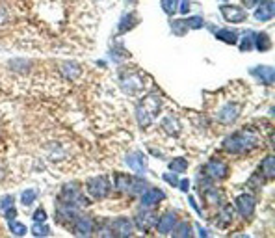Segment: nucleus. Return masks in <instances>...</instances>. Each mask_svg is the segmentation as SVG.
<instances>
[{
    "mask_svg": "<svg viewBox=\"0 0 275 238\" xmlns=\"http://www.w3.org/2000/svg\"><path fill=\"white\" fill-rule=\"evenodd\" d=\"M160 110H162V101H160L158 95L151 93V95L141 99L140 103H138V106H136V115H138L140 127H143V129L149 127L155 121V117L158 115Z\"/></svg>",
    "mask_w": 275,
    "mask_h": 238,
    "instance_id": "obj_1",
    "label": "nucleus"
},
{
    "mask_svg": "<svg viewBox=\"0 0 275 238\" xmlns=\"http://www.w3.org/2000/svg\"><path fill=\"white\" fill-rule=\"evenodd\" d=\"M257 145H259V138L253 132H238V134H232L229 138H225V141H223V149L229 153L251 151Z\"/></svg>",
    "mask_w": 275,
    "mask_h": 238,
    "instance_id": "obj_2",
    "label": "nucleus"
},
{
    "mask_svg": "<svg viewBox=\"0 0 275 238\" xmlns=\"http://www.w3.org/2000/svg\"><path fill=\"white\" fill-rule=\"evenodd\" d=\"M110 188H112V184H110V181L106 177H93L86 183L87 194L91 195L93 199H104V197H108Z\"/></svg>",
    "mask_w": 275,
    "mask_h": 238,
    "instance_id": "obj_3",
    "label": "nucleus"
},
{
    "mask_svg": "<svg viewBox=\"0 0 275 238\" xmlns=\"http://www.w3.org/2000/svg\"><path fill=\"white\" fill-rule=\"evenodd\" d=\"M59 201H64L67 205L73 206H86L87 201L84 199V195L80 194V188L76 184H65L62 188V194H59Z\"/></svg>",
    "mask_w": 275,
    "mask_h": 238,
    "instance_id": "obj_4",
    "label": "nucleus"
},
{
    "mask_svg": "<svg viewBox=\"0 0 275 238\" xmlns=\"http://www.w3.org/2000/svg\"><path fill=\"white\" fill-rule=\"evenodd\" d=\"M157 214L152 211H149V209H143L141 212H138L134 218V225L140 231H149L151 227H155L157 225Z\"/></svg>",
    "mask_w": 275,
    "mask_h": 238,
    "instance_id": "obj_5",
    "label": "nucleus"
},
{
    "mask_svg": "<svg viewBox=\"0 0 275 238\" xmlns=\"http://www.w3.org/2000/svg\"><path fill=\"white\" fill-rule=\"evenodd\" d=\"M205 175L212 181H221V178H225L229 175V168L221 160H210L205 166Z\"/></svg>",
    "mask_w": 275,
    "mask_h": 238,
    "instance_id": "obj_6",
    "label": "nucleus"
},
{
    "mask_svg": "<svg viewBox=\"0 0 275 238\" xmlns=\"http://www.w3.org/2000/svg\"><path fill=\"white\" fill-rule=\"evenodd\" d=\"M255 205H257V201H255L253 195L249 194H242L236 197V211L240 212V216L242 218H251L255 212Z\"/></svg>",
    "mask_w": 275,
    "mask_h": 238,
    "instance_id": "obj_7",
    "label": "nucleus"
},
{
    "mask_svg": "<svg viewBox=\"0 0 275 238\" xmlns=\"http://www.w3.org/2000/svg\"><path fill=\"white\" fill-rule=\"evenodd\" d=\"M240 112H242V104H225L218 114V121L223 125H231L238 119Z\"/></svg>",
    "mask_w": 275,
    "mask_h": 238,
    "instance_id": "obj_8",
    "label": "nucleus"
},
{
    "mask_svg": "<svg viewBox=\"0 0 275 238\" xmlns=\"http://www.w3.org/2000/svg\"><path fill=\"white\" fill-rule=\"evenodd\" d=\"M220 11L227 22H234L236 24V22L246 21V11L240 6H221Z\"/></svg>",
    "mask_w": 275,
    "mask_h": 238,
    "instance_id": "obj_9",
    "label": "nucleus"
},
{
    "mask_svg": "<svg viewBox=\"0 0 275 238\" xmlns=\"http://www.w3.org/2000/svg\"><path fill=\"white\" fill-rule=\"evenodd\" d=\"M73 225V233L76 236H89L93 233V220L89 216H76Z\"/></svg>",
    "mask_w": 275,
    "mask_h": 238,
    "instance_id": "obj_10",
    "label": "nucleus"
},
{
    "mask_svg": "<svg viewBox=\"0 0 275 238\" xmlns=\"http://www.w3.org/2000/svg\"><path fill=\"white\" fill-rule=\"evenodd\" d=\"M157 225L160 234H169L177 225V214L175 212H166V214L160 216V220H157Z\"/></svg>",
    "mask_w": 275,
    "mask_h": 238,
    "instance_id": "obj_11",
    "label": "nucleus"
},
{
    "mask_svg": "<svg viewBox=\"0 0 275 238\" xmlns=\"http://www.w3.org/2000/svg\"><path fill=\"white\" fill-rule=\"evenodd\" d=\"M134 223L130 222L129 218H117L115 222L112 223V233L117 234V236H130L134 233Z\"/></svg>",
    "mask_w": 275,
    "mask_h": 238,
    "instance_id": "obj_12",
    "label": "nucleus"
},
{
    "mask_svg": "<svg viewBox=\"0 0 275 238\" xmlns=\"http://www.w3.org/2000/svg\"><path fill=\"white\" fill-rule=\"evenodd\" d=\"M76 216H78V214H76V206L67 205V203L59 205L58 211H56V218H58V222L64 223V225H67V223H73Z\"/></svg>",
    "mask_w": 275,
    "mask_h": 238,
    "instance_id": "obj_13",
    "label": "nucleus"
},
{
    "mask_svg": "<svg viewBox=\"0 0 275 238\" xmlns=\"http://www.w3.org/2000/svg\"><path fill=\"white\" fill-rule=\"evenodd\" d=\"M127 162H129V166L134 171H138V173H147V158L143 157V153H130L129 157H127Z\"/></svg>",
    "mask_w": 275,
    "mask_h": 238,
    "instance_id": "obj_14",
    "label": "nucleus"
},
{
    "mask_svg": "<svg viewBox=\"0 0 275 238\" xmlns=\"http://www.w3.org/2000/svg\"><path fill=\"white\" fill-rule=\"evenodd\" d=\"M164 199V192L158 188H151L149 192H143V197H141V205L145 209H151V206L158 205L160 201Z\"/></svg>",
    "mask_w": 275,
    "mask_h": 238,
    "instance_id": "obj_15",
    "label": "nucleus"
},
{
    "mask_svg": "<svg viewBox=\"0 0 275 238\" xmlns=\"http://www.w3.org/2000/svg\"><path fill=\"white\" fill-rule=\"evenodd\" d=\"M271 17H273V0H266L262 4L259 6V10L255 11V19L257 21H270Z\"/></svg>",
    "mask_w": 275,
    "mask_h": 238,
    "instance_id": "obj_16",
    "label": "nucleus"
},
{
    "mask_svg": "<svg viewBox=\"0 0 275 238\" xmlns=\"http://www.w3.org/2000/svg\"><path fill=\"white\" fill-rule=\"evenodd\" d=\"M253 75L257 76V78H260L262 80V84H273V69H271L270 65H260V67H257V69H253Z\"/></svg>",
    "mask_w": 275,
    "mask_h": 238,
    "instance_id": "obj_17",
    "label": "nucleus"
},
{
    "mask_svg": "<svg viewBox=\"0 0 275 238\" xmlns=\"http://www.w3.org/2000/svg\"><path fill=\"white\" fill-rule=\"evenodd\" d=\"M121 82H123V87L127 90V92L130 93H136L138 90H141V78L136 75H123L121 76Z\"/></svg>",
    "mask_w": 275,
    "mask_h": 238,
    "instance_id": "obj_18",
    "label": "nucleus"
},
{
    "mask_svg": "<svg viewBox=\"0 0 275 238\" xmlns=\"http://www.w3.org/2000/svg\"><path fill=\"white\" fill-rule=\"evenodd\" d=\"M260 171H262V175H264L266 178H273L275 177V157L273 155H268V157L262 160V164H260Z\"/></svg>",
    "mask_w": 275,
    "mask_h": 238,
    "instance_id": "obj_19",
    "label": "nucleus"
},
{
    "mask_svg": "<svg viewBox=\"0 0 275 238\" xmlns=\"http://www.w3.org/2000/svg\"><path fill=\"white\" fill-rule=\"evenodd\" d=\"M132 184H134V178L132 177H125V175H119L117 181H115V188L121 194H130L132 192Z\"/></svg>",
    "mask_w": 275,
    "mask_h": 238,
    "instance_id": "obj_20",
    "label": "nucleus"
},
{
    "mask_svg": "<svg viewBox=\"0 0 275 238\" xmlns=\"http://www.w3.org/2000/svg\"><path fill=\"white\" fill-rule=\"evenodd\" d=\"M216 38L221 39V41H225L227 45H236L238 41V34L236 30H227V28H221L216 32Z\"/></svg>",
    "mask_w": 275,
    "mask_h": 238,
    "instance_id": "obj_21",
    "label": "nucleus"
},
{
    "mask_svg": "<svg viewBox=\"0 0 275 238\" xmlns=\"http://www.w3.org/2000/svg\"><path fill=\"white\" fill-rule=\"evenodd\" d=\"M162 129L166 130L169 136H178V132H180V123H178L175 117H166L162 121Z\"/></svg>",
    "mask_w": 275,
    "mask_h": 238,
    "instance_id": "obj_22",
    "label": "nucleus"
},
{
    "mask_svg": "<svg viewBox=\"0 0 275 238\" xmlns=\"http://www.w3.org/2000/svg\"><path fill=\"white\" fill-rule=\"evenodd\" d=\"M232 218H234V209L232 206H225L220 211V216H218V223L221 227H225L229 223H232Z\"/></svg>",
    "mask_w": 275,
    "mask_h": 238,
    "instance_id": "obj_23",
    "label": "nucleus"
},
{
    "mask_svg": "<svg viewBox=\"0 0 275 238\" xmlns=\"http://www.w3.org/2000/svg\"><path fill=\"white\" fill-rule=\"evenodd\" d=\"M138 24V17H136V13H129V15L123 17V21H121V24H119V34L127 32V30H130L132 26H136Z\"/></svg>",
    "mask_w": 275,
    "mask_h": 238,
    "instance_id": "obj_24",
    "label": "nucleus"
},
{
    "mask_svg": "<svg viewBox=\"0 0 275 238\" xmlns=\"http://www.w3.org/2000/svg\"><path fill=\"white\" fill-rule=\"evenodd\" d=\"M205 199L208 205L212 206H218L221 203V194L220 192H216V190H205Z\"/></svg>",
    "mask_w": 275,
    "mask_h": 238,
    "instance_id": "obj_25",
    "label": "nucleus"
},
{
    "mask_svg": "<svg viewBox=\"0 0 275 238\" xmlns=\"http://www.w3.org/2000/svg\"><path fill=\"white\" fill-rule=\"evenodd\" d=\"M188 168V162H186V158H173L171 162H169V169L175 171V173H180V171H186Z\"/></svg>",
    "mask_w": 275,
    "mask_h": 238,
    "instance_id": "obj_26",
    "label": "nucleus"
},
{
    "mask_svg": "<svg viewBox=\"0 0 275 238\" xmlns=\"http://www.w3.org/2000/svg\"><path fill=\"white\" fill-rule=\"evenodd\" d=\"M8 222H10V220H8ZM8 225H10V231H11L13 234H15V236H24V234H26V227H24V223L11 220V222L8 223Z\"/></svg>",
    "mask_w": 275,
    "mask_h": 238,
    "instance_id": "obj_27",
    "label": "nucleus"
},
{
    "mask_svg": "<svg viewBox=\"0 0 275 238\" xmlns=\"http://www.w3.org/2000/svg\"><path fill=\"white\" fill-rule=\"evenodd\" d=\"M175 227H177V229H173V231H171L175 236H190V234H192V227H190V223H186V222L177 223Z\"/></svg>",
    "mask_w": 275,
    "mask_h": 238,
    "instance_id": "obj_28",
    "label": "nucleus"
},
{
    "mask_svg": "<svg viewBox=\"0 0 275 238\" xmlns=\"http://www.w3.org/2000/svg\"><path fill=\"white\" fill-rule=\"evenodd\" d=\"M257 49L259 50H268L270 49V45H271V41H270V38H268V34H259L257 36Z\"/></svg>",
    "mask_w": 275,
    "mask_h": 238,
    "instance_id": "obj_29",
    "label": "nucleus"
},
{
    "mask_svg": "<svg viewBox=\"0 0 275 238\" xmlns=\"http://www.w3.org/2000/svg\"><path fill=\"white\" fill-rule=\"evenodd\" d=\"M160 4H162V10L166 11L167 15H175L178 0H160Z\"/></svg>",
    "mask_w": 275,
    "mask_h": 238,
    "instance_id": "obj_30",
    "label": "nucleus"
},
{
    "mask_svg": "<svg viewBox=\"0 0 275 238\" xmlns=\"http://www.w3.org/2000/svg\"><path fill=\"white\" fill-rule=\"evenodd\" d=\"M171 28H173V32L177 34V36H184V34H186V30H188L186 19H180V21H173L171 22Z\"/></svg>",
    "mask_w": 275,
    "mask_h": 238,
    "instance_id": "obj_31",
    "label": "nucleus"
},
{
    "mask_svg": "<svg viewBox=\"0 0 275 238\" xmlns=\"http://www.w3.org/2000/svg\"><path fill=\"white\" fill-rule=\"evenodd\" d=\"M32 233L36 234V236H47V234H50V229L45 225V222H36Z\"/></svg>",
    "mask_w": 275,
    "mask_h": 238,
    "instance_id": "obj_32",
    "label": "nucleus"
},
{
    "mask_svg": "<svg viewBox=\"0 0 275 238\" xmlns=\"http://www.w3.org/2000/svg\"><path fill=\"white\" fill-rule=\"evenodd\" d=\"M64 73L67 76H73V78H75V76L80 75V67L76 64H73V62H69V64H64Z\"/></svg>",
    "mask_w": 275,
    "mask_h": 238,
    "instance_id": "obj_33",
    "label": "nucleus"
},
{
    "mask_svg": "<svg viewBox=\"0 0 275 238\" xmlns=\"http://www.w3.org/2000/svg\"><path fill=\"white\" fill-rule=\"evenodd\" d=\"M36 197H38V194H36V190H26V192H22V195H21L22 205H32Z\"/></svg>",
    "mask_w": 275,
    "mask_h": 238,
    "instance_id": "obj_34",
    "label": "nucleus"
},
{
    "mask_svg": "<svg viewBox=\"0 0 275 238\" xmlns=\"http://www.w3.org/2000/svg\"><path fill=\"white\" fill-rule=\"evenodd\" d=\"M186 24H188V28H192V30H199L201 26H203V17H190V19H186Z\"/></svg>",
    "mask_w": 275,
    "mask_h": 238,
    "instance_id": "obj_35",
    "label": "nucleus"
},
{
    "mask_svg": "<svg viewBox=\"0 0 275 238\" xmlns=\"http://www.w3.org/2000/svg\"><path fill=\"white\" fill-rule=\"evenodd\" d=\"M253 34H251V36H248V38H243V41H242V47H240V49L242 50H251L253 49Z\"/></svg>",
    "mask_w": 275,
    "mask_h": 238,
    "instance_id": "obj_36",
    "label": "nucleus"
},
{
    "mask_svg": "<svg viewBox=\"0 0 275 238\" xmlns=\"http://www.w3.org/2000/svg\"><path fill=\"white\" fill-rule=\"evenodd\" d=\"M45 220H47V212L43 209H38L34 212V222H45Z\"/></svg>",
    "mask_w": 275,
    "mask_h": 238,
    "instance_id": "obj_37",
    "label": "nucleus"
},
{
    "mask_svg": "<svg viewBox=\"0 0 275 238\" xmlns=\"http://www.w3.org/2000/svg\"><path fill=\"white\" fill-rule=\"evenodd\" d=\"M11 205H13V197H11V195H6L4 199L0 201V206H2L4 211H6V209H10Z\"/></svg>",
    "mask_w": 275,
    "mask_h": 238,
    "instance_id": "obj_38",
    "label": "nucleus"
},
{
    "mask_svg": "<svg viewBox=\"0 0 275 238\" xmlns=\"http://www.w3.org/2000/svg\"><path fill=\"white\" fill-rule=\"evenodd\" d=\"M164 178H166L167 183L171 184V186H178V178H177V175H171V173H166L164 175Z\"/></svg>",
    "mask_w": 275,
    "mask_h": 238,
    "instance_id": "obj_39",
    "label": "nucleus"
},
{
    "mask_svg": "<svg viewBox=\"0 0 275 238\" xmlns=\"http://www.w3.org/2000/svg\"><path fill=\"white\" fill-rule=\"evenodd\" d=\"M6 21H8V11H6L4 6H0V24Z\"/></svg>",
    "mask_w": 275,
    "mask_h": 238,
    "instance_id": "obj_40",
    "label": "nucleus"
},
{
    "mask_svg": "<svg viewBox=\"0 0 275 238\" xmlns=\"http://www.w3.org/2000/svg\"><path fill=\"white\" fill-rule=\"evenodd\" d=\"M190 10V0H182V6H180V11L182 13H188Z\"/></svg>",
    "mask_w": 275,
    "mask_h": 238,
    "instance_id": "obj_41",
    "label": "nucleus"
},
{
    "mask_svg": "<svg viewBox=\"0 0 275 238\" xmlns=\"http://www.w3.org/2000/svg\"><path fill=\"white\" fill-rule=\"evenodd\" d=\"M180 184V188H182V192H188V188H190V183H188V178H184L182 183H178Z\"/></svg>",
    "mask_w": 275,
    "mask_h": 238,
    "instance_id": "obj_42",
    "label": "nucleus"
},
{
    "mask_svg": "<svg viewBox=\"0 0 275 238\" xmlns=\"http://www.w3.org/2000/svg\"><path fill=\"white\" fill-rule=\"evenodd\" d=\"M262 0H246V4H248V8H251V6H255V4H260Z\"/></svg>",
    "mask_w": 275,
    "mask_h": 238,
    "instance_id": "obj_43",
    "label": "nucleus"
}]
</instances>
